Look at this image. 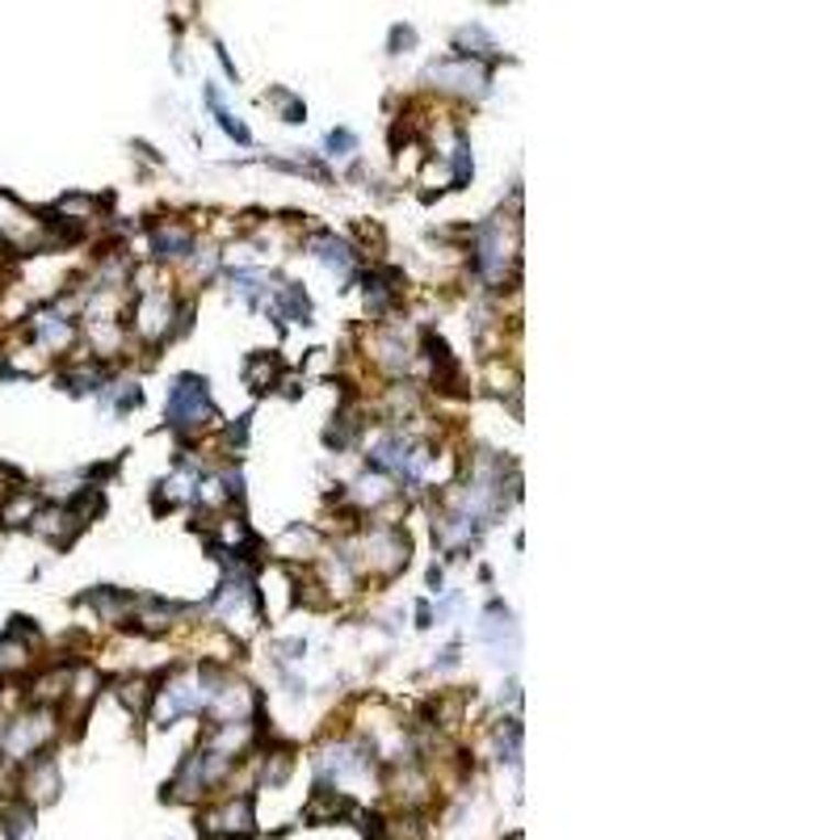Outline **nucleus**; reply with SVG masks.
<instances>
[{
    "instance_id": "obj_1",
    "label": "nucleus",
    "mask_w": 840,
    "mask_h": 840,
    "mask_svg": "<svg viewBox=\"0 0 840 840\" xmlns=\"http://www.w3.org/2000/svg\"><path fill=\"white\" fill-rule=\"evenodd\" d=\"M211 416V400H206V383L202 379H177L172 391H168V425L186 429V425H202Z\"/></svg>"
},
{
    "instance_id": "obj_2",
    "label": "nucleus",
    "mask_w": 840,
    "mask_h": 840,
    "mask_svg": "<svg viewBox=\"0 0 840 840\" xmlns=\"http://www.w3.org/2000/svg\"><path fill=\"white\" fill-rule=\"evenodd\" d=\"M51 736V715H25L4 731V752L9 757H34V748H43V740Z\"/></svg>"
},
{
    "instance_id": "obj_3",
    "label": "nucleus",
    "mask_w": 840,
    "mask_h": 840,
    "mask_svg": "<svg viewBox=\"0 0 840 840\" xmlns=\"http://www.w3.org/2000/svg\"><path fill=\"white\" fill-rule=\"evenodd\" d=\"M429 76L433 80H441L446 89H458V93H483V89H488V76H483V68L467 64V59L437 64V68H429Z\"/></svg>"
},
{
    "instance_id": "obj_4",
    "label": "nucleus",
    "mask_w": 840,
    "mask_h": 840,
    "mask_svg": "<svg viewBox=\"0 0 840 840\" xmlns=\"http://www.w3.org/2000/svg\"><path fill=\"white\" fill-rule=\"evenodd\" d=\"M34 336H38V340H43V345H55V349H59V345H68V340H72V320H64V315H38V320H34Z\"/></svg>"
},
{
    "instance_id": "obj_5",
    "label": "nucleus",
    "mask_w": 840,
    "mask_h": 840,
    "mask_svg": "<svg viewBox=\"0 0 840 840\" xmlns=\"http://www.w3.org/2000/svg\"><path fill=\"white\" fill-rule=\"evenodd\" d=\"M25 786H30V798H43V803H47V798L59 794V773H55L51 761H38V765L30 769V782H25Z\"/></svg>"
},
{
    "instance_id": "obj_6",
    "label": "nucleus",
    "mask_w": 840,
    "mask_h": 840,
    "mask_svg": "<svg viewBox=\"0 0 840 840\" xmlns=\"http://www.w3.org/2000/svg\"><path fill=\"white\" fill-rule=\"evenodd\" d=\"M0 819H4V837H9V840H22L25 832H30V819H34V807H30V803H13V807H9V811H4Z\"/></svg>"
},
{
    "instance_id": "obj_7",
    "label": "nucleus",
    "mask_w": 840,
    "mask_h": 840,
    "mask_svg": "<svg viewBox=\"0 0 840 840\" xmlns=\"http://www.w3.org/2000/svg\"><path fill=\"white\" fill-rule=\"evenodd\" d=\"M156 253L160 257H181V253H190V236L181 227H160L156 232Z\"/></svg>"
},
{
    "instance_id": "obj_8",
    "label": "nucleus",
    "mask_w": 840,
    "mask_h": 840,
    "mask_svg": "<svg viewBox=\"0 0 840 840\" xmlns=\"http://www.w3.org/2000/svg\"><path fill=\"white\" fill-rule=\"evenodd\" d=\"M315 253H320V261H328L340 273H349V265H354V253L336 240H315Z\"/></svg>"
},
{
    "instance_id": "obj_9",
    "label": "nucleus",
    "mask_w": 840,
    "mask_h": 840,
    "mask_svg": "<svg viewBox=\"0 0 840 840\" xmlns=\"http://www.w3.org/2000/svg\"><path fill=\"white\" fill-rule=\"evenodd\" d=\"M517 752H522V727H517V723H508V727L501 731V761H508V765L517 769V761H522Z\"/></svg>"
}]
</instances>
